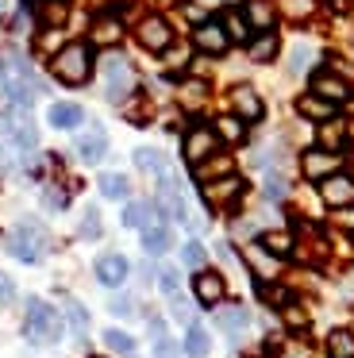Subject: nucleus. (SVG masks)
<instances>
[{"label":"nucleus","mask_w":354,"mask_h":358,"mask_svg":"<svg viewBox=\"0 0 354 358\" xmlns=\"http://www.w3.org/2000/svg\"><path fill=\"white\" fill-rule=\"evenodd\" d=\"M277 262H281V258L266 255V250H262L258 243H254V247L246 250V266H250V270L258 273V281H262V285H266V281H274V278H277Z\"/></svg>","instance_id":"a211bd4d"},{"label":"nucleus","mask_w":354,"mask_h":358,"mask_svg":"<svg viewBox=\"0 0 354 358\" xmlns=\"http://www.w3.org/2000/svg\"><path fill=\"white\" fill-rule=\"evenodd\" d=\"M43 4H46V0H43Z\"/></svg>","instance_id":"5fc2aeb1"},{"label":"nucleus","mask_w":354,"mask_h":358,"mask_svg":"<svg viewBox=\"0 0 354 358\" xmlns=\"http://www.w3.org/2000/svg\"><path fill=\"white\" fill-rule=\"evenodd\" d=\"M43 20H46V24H62V20H66V4L46 0V4H43Z\"/></svg>","instance_id":"ea45409f"},{"label":"nucleus","mask_w":354,"mask_h":358,"mask_svg":"<svg viewBox=\"0 0 354 358\" xmlns=\"http://www.w3.org/2000/svg\"><path fill=\"white\" fill-rule=\"evenodd\" d=\"M223 31H227V39L231 43H246V39H250V27H246V20H243V12H235V8H231L227 12V16H223Z\"/></svg>","instance_id":"7c9ffc66"},{"label":"nucleus","mask_w":354,"mask_h":358,"mask_svg":"<svg viewBox=\"0 0 354 358\" xmlns=\"http://www.w3.org/2000/svg\"><path fill=\"white\" fill-rule=\"evenodd\" d=\"M281 12L289 20H304L312 16V0H281Z\"/></svg>","instance_id":"e433bc0d"},{"label":"nucleus","mask_w":354,"mask_h":358,"mask_svg":"<svg viewBox=\"0 0 354 358\" xmlns=\"http://www.w3.org/2000/svg\"><path fill=\"white\" fill-rule=\"evenodd\" d=\"M135 162H139V170L154 173V178H166V173H169L166 158H162L154 147H139V150H135Z\"/></svg>","instance_id":"cd10ccee"},{"label":"nucleus","mask_w":354,"mask_h":358,"mask_svg":"<svg viewBox=\"0 0 354 358\" xmlns=\"http://www.w3.org/2000/svg\"><path fill=\"white\" fill-rule=\"evenodd\" d=\"M208 347H212V339H208V331L200 324H189V331H185V350H189L192 358H204Z\"/></svg>","instance_id":"c85d7f7f"},{"label":"nucleus","mask_w":354,"mask_h":358,"mask_svg":"<svg viewBox=\"0 0 354 358\" xmlns=\"http://www.w3.org/2000/svg\"><path fill=\"white\" fill-rule=\"evenodd\" d=\"M258 293L266 296L269 304H289V293H285V289H274V285H258Z\"/></svg>","instance_id":"a19ab883"},{"label":"nucleus","mask_w":354,"mask_h":358,"mask_svg":"<svg viewBox=\"0 0 354 358\" xmlns=\"http://www.w3.org/2000/svg\"><path fill=\"white\" fill-rule=\"evenodd\" d=\"M285 358H308V350L304 347H292V350H285Z\"/></svg>","instance_id":"603ef678"},{"label":"nucleus","mask_w":354,"mask_h":358,"mask_svg":"<svg viewBox=\"0 0 354 358\" xmlns=\"http://www.w3.org/2000/svg\"><path fill=\"white\" fill-rule=\"evenodd\" d=\"M327 355H331V358H354V335H351V331H331Z\"/></svg>","instance_id":"473e14b6"},{"label":"nucleus","mask_w":354,"mask_h":358,"mask_svg":"<svg viewBox=\"0 0 354 358\" xmlns=\"http://www.w3.org/2000/svg\"><path fill=\"white\" fill-rule=\"evenodd\" d=\"M243 196V178H223V181H212V185H204V201L212 204V208H231V204Z\"/></svg>","instance_id":"1a4fd4ad"},{"label":"nucleus","mask_w":354,"mask_h":358,"mask_svg":"<svg viewBox=\"0 0 354 358\" xmlns=\"http://www.w3.org/2000/svg\"><path fill=\"white\" fill-rule=\"evenodd\" d=\"M246 20H250L258 31H269V27H274V4H269V0H246Z\"/></svg>","instance_id":"bb28decb"},{"label":"nucleus","mask_w":354,"mask_h":358,"mask_svg":"<svg viewBox=\"0 0 354 358\" xmlns=\"http://www.w3.org/2000/svg\"><path fill=\"white\" fill-rule=\"evenodd\" d=\"M185 58H189V50H169V66H185Z\"/></svg>","instance_id":"3c124183"},{"label":"nucleus","mask_w":354,"mask_h":358,"mask_svg":"<svg viewBox=\"0 0 354 358\" xmlns=\"http://www.w3.org/2000/svg\"><path fill=\"white\" fill-rule=\"evenodd\" d=\"M192 47L204 50V55H223V50L231 47V39L220 24H200L197 31H192Z\"/></svg>","instance_id":"9b49d317"},{"label":"nucleus","mask_w":354,"mask_h":358,"mask_svg":"<svg viewBox=\"0 0 354 358\" xmlns=\"http://www.w3.org/2000/svg\"><path fill=\"white\" fill-rule=\"evenodd\" d=\"M297 112H300V116H308V120H331V116H335V104L323 101V96H300Z\"/></svg>","instance_id":"b1692460"},{"label":"nucleus","mask_w":354,"mask_h":358,"mask_svg":"<svg viewBox=\"0 0 354 358\" xmlns=\"http://www.w3.org/2000/svg\"><path fill=\"white\" fill-rule=\"evenodd\" d=\"M285 324H289V327H304V324H308V316L297 308V304H285Z\"/></svg>","instance_id":"37998d69"},{"label":"nucleus","mask_w":354,"mask_h":358,"mask_svg":"<svg viewBox=\"0 0 354 358\" xmlns=\"http://www.w3.org/2000/svg\"><path fill=\"white\" fill-rule=\"evenodd\" d=\"M150 224H158V208L146 201H131L127 208H123V227H139V231H146Z\"/></svg>","instance_id":"6ab92c4d"},{"label":"nucleus","mask_w":354,"mask_h":358,"mask_svg":"<svg viewBox=\"0 0 354 358\" xmlns=\"http://www.w3.org/2000/svg\"><path fill=\"white\" fill-rule=\"evenodd\" d=\"M23 331L31 343H58L62 339V316L58 308H50L46 301L31 296L27 301V320H23Z\"/></svg>","instance_id":"f03ea898"},{"label":"nucleus","mask_w":354,"mask_h":358,"mask_svg":"<svg viewBox=\"0 0 354 358\" xmlns=\"http://www.w3.org/2000/svg\"><path fill=\"white\" fill-rule=\"evenodd\" d=\"M127 273H131V266H127V258H123V255H100V258H97V278H100V285L115 289V285H123V281H127Z\"/></svg>","instance_id":"f8f14e48"},{"label":"nucleus","mask_w":354,"mask_h":358,"mask_svg":"<svg viewBox=\"0 0 354 358\" xmlns=\"http://www.w3.org/2000/svg\"><path fill=\"white\" fill-rule=\"evenodd\" d=\"M0 131H4V139L12 143V147H20V150H35L38 147V131H35V124H31V116H27V108H8L4 116H0Z\"/></svg>","instance_id":"20e7f679"},{"label":"nucleus","mask_w":354,"mask_h":358,"mask_svg":"<svg viewBox=\"0 0 354 358\" xmlns=\"http://www.w3.org/2000/svg\"><path fill=\"white\" fill-rule=\"evenodd\" d=\"M50 70L62 85H85L92 73V55H89V43H69L62 47L58 55L50 58Z\"/></svg>","instance_id":"f257e3e1"},{"label":"nucleus","mask_w":354,"mask_h":358,"mask_svg":"<svg viewBox=\"0 0 354 358\" xmlns=\"http://www.w3.org/2000/svg\"><path fill=\"white\" fill-rule=\"evenodd\" d=\"M8 250H12L20 262H38L46 255V227L35 220H23L15 224V231L8 235Z\"/></svg>","instance_id":"7ed1b4c3"},{"label":"nucleus","mask_w":354,"mask_h":358,"mask_svg":"<svg viewBox=\"0 0 354 358\" xmlns=\"http://www.w3.org/2000/svg\"><path fill=\"white\" fill-rule=\"evenodd\" d=\"M181 262L189 266V270H204V262H208V250L200 247L197 239H189V243L181 247Z\"/></svg>","instance_id":"f704fd0d"},{"label":"nucleus","mask_w":354,"mask_h":358,"mask_svg":"<svg viewBox=\"0 0 354 358\" xmlns=\"http://www.w3.org/2000/svg\"><path fill=\"white\" fill-rule=\"evenodd\" d=\"M100 235V212L97 208H85V220H81V239H97Z\"/></svg>","instance_id":"58836bf2"},{"label":"nucleus","mask_w":354,"mask_h":358,"mask_svg":"<svg viewBox=\"0 0 354 358\" xmlns=\"http://www.w3.org/2000/svg\"><path fill=\"white\" fill-rule=\"evenodd\" d=\"M104 343L115 350V355H135V339H131L127 331H120V327H108V331H104Z\"/></svg>","instance_id":"72a5a7b5"},{"label":"nucleus","mask_w":354,"mask_h":358,"mask_svg":"<svg viewBox=\"0 0 354 358\" xmlns=\"http://www.w3.org/2000/svg\"><path fill=\"white\" fill-rule=\"evenodd\" d=\"M320 196L331 208H346V204H354V181L346 173H335V178L320 181Z\"/></svg>","instance_id":"9d476101"},{"label":"nucleus","mask_w":354,"mask_h":358,"mask_svg":"<svg viewBox=\"0 0 354 358\" xmlns=\"http://www.w3.org/2000/svg\"><path fill=\"white\" fill-rule=\"evenodd\" d=\"M158 285L166 296H177V289H181V278H177V270H169V266H162L158 270Z\"/></svg>","instance_id":"4c0bfd02"},{"label":"nucleus","mask_w":354,"mask_h":358,"mask_svg":"<svg viewBox=\"0 0 354 358\" xmlns=\"http://www.w3.org/2000/svg\"><path fill=\"white\" fill-rule=\"evenodd\" d=\"M300 170H304L308 181H327L339 173V155H331V150H308L300 158Z\"/></svg>","instance_id":"0eeeda50"},{"label":"nucleus","mask_w":354,"mask_h":358,"mask_svg":"<svg viewBox=\"0 0 354 358\" xmlns=\"http://www.w3.org/2000/svg\"><path fill=\"white\" fill-rule=\"evenodd\" d=\"M323 143H327V147H335V143H339V127H335V124L323 127Z\"/></svg>","instance_id":"09e8293b"},{"label":"nucleus","mask_w":354,"mask_h":358,"mask_svg":"<svg viewBox=\"0 0 354 358\" xmlns=\"http://www.w3.org/2000/svg\"><path fill=\"white\" fill-rule=\"evenodd\" d=\"M135 35L146 50H169V43H174V31H169V24L162 16H146Z\"/></svg>","instance_id":"6e6552de"},{"label":"nucleus","mask_w":354,"mask_h":358,"mask_svg":"<svg viewBox=\"0 0 354 358\" xmlns=\"http://www.w3.org/2000/svg\"><path fill=\"white\" fill-rule=\"evenodd\" d=\"M46 120H50L58 131H69V127H77L85 120V108H81V104H73V101H58V104H50Z\"/></svg>","instance_id":"2eb2a0df"},{"label":"nucleus","mask_w":354,"mask_h":358,"mask_svg":"<svg viewBox=\"0 0 354 358\" xmlns=\"http://www.w3.org/2000/svg\"><path fill=\"white\" fill-rule=\"evenodd\" d=\"M77 155H81V162H100V158L108 155V135L104 127H89V131L77 135Z\"/></svg>","instance_id":"ddd939ff"},{"label":"nucleus","mask_w":354,"mask_h":358,"mask_svg":"<svg viewBox=\"0 0 354 358\" xmlns=\"http://www.w3.org/2000/svg\"><path fill=\"white\" fill-rule=\"evenodd\" d=\"M339 224H343V227H354V208H343V212H339Z\"/></svg>","instance_id":"8fccbe9b"},{"label":"nucleus","mask_w":354,"mask_h":358,"mask_svg":"<svg viewBox=\"0 0 354 358\" xmlns=\"http://www.w3.org/2000/svg\"><path fill=\"white\" fill-rule=\"evenodd\" d=\"M266 196H269V201H281V196H285V181L281 178H269L266 181Z\"/></svg>","instance_id":"a18cd8bd"},{"label":"nucleus","mask_w":354,"mask_h":358,"mask_svg":"<svg viewBox=\"0 0 354 358\" xmlns=\"http://www.w3.org/2000/svg\"><path fill=\"white\" fill-rule=\"evenodd\" d=\"M231 158L227 155H212L208 162H200V166H192V173H197V181H204V185H212V181H223V178H231Z\"/></svg>","instance_id":"dca6fc26"},{"label":"nucleus","mask_w":354,"mask_h":358,"mask_svg":"<svg viewBox=\"0 0 354 358\" xmlns=\"http://www.w3.org/2000/svg\"><path fill=\"white\" fill-rule=\"evenodd\" d=\"M192 293H197L200 304H208V308H215V304L223 301V278L212 270H200L197 278H192Z\"/></svg>","instance_id":"4468645a"},{"label":"nucleus","mask_w":354,"mask_h":358,"mask_svg":"<svg viewBox=\"0 0 354 358\" xmlns=\"http://www.w3.org/2000/svg\"><path fill=\"white\" fill-rule=\"evenodd\" d=\"M154 355H158V358H174V343H169L166 335H162V339L154 343Z\"/></svg>","instance_id":"de8ad7c7"},{"label":"nucleus","mask_w":354,"mask_h":358,"mask_svg":"<svg viewBox=\"0 0 354 358\" xmlns=\"http://www.w3.org/2000/svg\"><path fill=\"white\" fill-rule=\"evenodd\" d=\"M8 16V0H0V20H4Z\"/></svg>","instance_id":"864d4df0"},{"label":"nucleus","mask_w":354,"mask_h":358,"mask_svg":"<svg viewBox=\"0 0 354 358\" xmlns=\"http://www.w3.org/2000/svg\"><path fill=\"white\" fill-rule=\"evenodd\" d=\"M143 247H146V255H166V250L174 247V235H169V227L162 224V220L143 231Z\"/></svg>","instance_id":"4be33fe9"},{"label":"nucleus","mask_w":354,"mask_h":358,"mask_svg":"<svg viewBox=\"0 0 354 358\" xmlns=\"http://www.w3.org/2000/svg\"><path fill=\"white\" fill-rule=\"evenodd\" d=\"M312 93H316V96H323V101H331V104H339V101L346 96V81H343V78H335V73H316Z\"/></svg>","instance_id":"412c9836"},{"label":"nucleus","mask_w":354,"mask_h":358,"mask_svg":"<svg viewBox=\"0 0 354 358\" xmlns=\"http://www.w3.org/2000/svg\"><path fill=\"white\" fill-rule=\"evenodd\" d=\"M120 39H123L120 20L104 16V20H97V24H92V43H97V47H115Z\"/></svg>","instance_id":"5701e85b"},{"label":"nucleus","mask_w":354,"mask_h":358,"mask_svg":"<svg viewBox=\"0 0 354 358\" xmlns=\"http://www.w3.org/2000/svg\"><path fill=\"white\" fill-rule=\"evenodd\" d=\"M215 131L212 127H204V124H197L189 135H185V143H181V150H185V162L189 166H200V162H208V158L215 155Z\"/></svg>","instance_id":"423d86ee"},{"label":"nucleus","mask_w":354,"mask_h":358,"mask_svg":"<svg viewBox=\"0 0 354 358\" xmlns=\"http://www.w3.org/2000/svg\"><path fill=\"white\" fill-rule=\"evenodd\" d=\"M231 104H235V112L243 120H262V112H266V108H262V96L254 93L250 85H239L235 93H231Z\"/></svg>","instance_id":"f3484780"},{"label":"nucleus","mask_w":354,"mask_h":358,"mask_svg":"<svg viewBox=\"0 0 354 358\" xmlns=\"http://www.w3.org/2000/svg\"><path fill=\"white\" fill-rule=\"evenodd\" d=\"M308 55H312V50H308L304 43H300V47L292 50V73H304V66H308Z\"/></svg>","instance_id":"c03bdc74"},{"label":"nucleus","mask_w":354,"mask_h":358,"mask_svg":"<svg viewBox=\"0 0 354 358\" xmlns=\"http://www.w3.org/2000/svg\"><path fill=\"white\" fill-rule=\"evenodd\" d=\"M246 55H250V62H274V58H277V35L274 31H262L258 39L246 47Z\"/></svg>","instance_id":"393cba45"},{"label":"nucleus","mask_w":354,"mask_h":358,"mask_svg":"<svg viewBox=\"0 0 354 358\" xmlns=\"http://www.w3.org/2000/svg\"><path fill=\"white\" fill-rule=\"evenodd\" d=\"M135 89V73H131V66L123 62V58H104V93H108V101H115L120 104L123 96Z\"/></svg>","instance_id":"39448f33"},{"label":"nucleus","mask_w":354,"mask_h":358,"mask_svg":"<svg viewBox=\"0 0 354 358\" xmlns=\"http://www.w3.org/2000/svg\"><path fill=\"white\" fill-rule=\"evenodd\" d=\"M12 296H15L12 278H8V273H0V301H12Z\"/></svg>","instance_id":"49530a36"},{"label":"nucleus","mask_w":354,"mask_h":358,"mask_svg":"<svg viewBox=\"0 0 354 358\" xmlns=\"http://www.w3.org/2000/svg\"><path fill=\"white\" fill-rule=\"evenodd\" d=\"M246 324H250V316H246L243 304H227V308L215 312V327H220V331H227V335L246 331Z\"/></svg>","instance_id":"aec40b11"},{"label":"nucleus","mask_w":354,"mask_h":358,"mask_svg":"<svg viewBox=\"0 0 354 358\" xmlns=\"http://www.w3.org/2000/svg\"><path fill=\"white\" fill-rule=\"evenodd\" d=\"M66 320H69V327H73L77 335L89 331V312H85L77 301H66Z\"/></svg>","instance_id":"c9c22d12"},{"label":"nucleus","mask_w":354,"mask_h":358,"mask_svg":"<svg viewBox=\"0 0 354 358\" xmlns=\"http://www.w3.org/2000/svg\"><path fill=\"white\" fill-rule=\"evenodd\" d=\"M127 178H123V173H104V178H100V193L108 196V201H123V196H127Z\"/></svg>","instance_id":"2f4dec72"},{"label":"nucleus","mask_w":354,"mask_h":358,"mask_svg":"<svg viewBox=\"0 0 354 358\" xmlns=\"http://www.w3.org/2000/svg\"><path fill=\"white\" fill-rule=\"evenodd\" d=\"M258 247L266 250V255H274V258H285V255H292V235L289 231H266L258 239Z\"/></svg>","instance_id":"a878e982"},{"label":"nucleus","mask_w":354,"mask_h":358,"mask_svg":"<svg viewBox=\"0 0 354 358\" xmlns=\"http://www.w3.org/2000/svg\"><path fill=\"white\" fill-rule=\"evenodd\" d=\"M108 308H112L115 316H131V312H135V301H131V296H112Z\"/></svg>","instance_id":"79ce46f5"},{"label":"nucleus","mask_w":354,"mask_h":358,"mask_svg":"<svg viewBox=\"0 0 354 358\" xmlns=\"http://www.w3.org/2000/svg\"><path fill=\"white\" fill-rule=\"evenodd\" d=\"M215 139H227V143H243L246 139V127H243V120H235V116H223V120H215Z\"/></svg>","instance_id":"c756f323"}]
</instances>
